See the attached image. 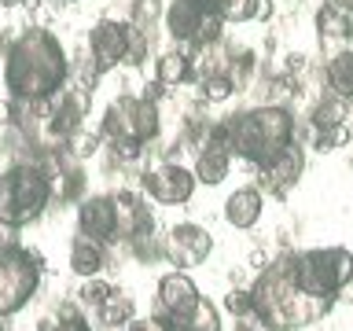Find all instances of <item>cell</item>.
I'll return each mask as SVG.
<instances>
[{
    "instance_id": "1",
    "label": "cell",
    "mask_w": 353,
    "mask_h": 331,
    "mask_svg": "<svg viewBox=\"0 0 353 331\" xmlns=\"http://www.w3.org/2000/svg\"><path fill=\"white\" fill-rule=\"evenodd\" d=\"M4 88L11 99L48 103L70 81V59L63 41L44 26H22L4 41Z\"/></svg>"
},
{
    "instance_id": "2",
    "label": "cell",
    "mask_w": 353,
    "mask_h": 331,
    "mask_svg": "<svg viewBox=\"0 0 353 331\" xmlns=\"http://www.w3.org/2000/svg\"><path fill=\"white\" fill-rule=\"evenodd\" d=\"M206 140L228 148L232 159H243L250 166H269L298 140V129L294 114L283 103H258L239 110V114L210 121Z\"/></svg>"
},
{
    "instance_id": "3",
    "label": "cell",
    "mask_w": 353,
    "mask_h": 331,
    "mask_svg": "<svg viewBox=\"0 0 353 331\" xmlns=\"http://www.w3.org/2000/svg\"><path fill=\"white\" fill-rule=\"evenodd\" d=\"M250 298H254V317H258L269 331L313 328L316 320H324L331 313V305H335L331 298H313L294 283L291 258H287V254L265 261L258 280L250 283Z\"/></svg>"
},
{
    "instance_id": "4",
    "label": "cell",
    "mask_w": 353,
    "mask_h": 331,
    "mask_svg": "<svg viewBox=\"0 0 353 331\" xmlns=\"http://www.w3.org/2000/svg\"><path fill=\"white\" fill-rule=\"evenodd\" d=\"M162 132V110L148 96H118L110 99L99 121V137L110 148L118 162H140L148 143L159 140Z\"/></svg>"
},
{
    "instance_id": "5",
    "label": "cell",
    "mask_w": 353,
    "mask_h": 331,
    "mask_svg": "<svg viewBox=\"0 0 353 331\" xmlns=\"http://www.w3.org/2000/svg\"><path fill=\"white\" fill-rule=\"evenodd\" d=\"M55 199V184L48 170L33 159H19L0 170V228H26L33 225Z\"/></svg>"
},
{
    "instance_id": "6",
    "label": "cell",
    "mask_w": 353,
    "mask_h": 331,
    "mask_svg": "<svg viewBox=\"0 0 353 331\" xmlns=\"http://www.w3.org/2000/svg\"><path fill=\"white\" fill-rule=\"evenodd\" d=\"M291 276L305 294L331 298L346 294L353 287V250L350 247H309V250H287Z\"/></svg>"
},
{
    "instance_id": "7",
    "label": "cell",
    "mask_w": 353,
    "mask_h": 331,
    "mask_svg": "<svg viewBox=\"0 0 353 331\" xmlns=\"http://www.w3.org/2000/svg\"><path fill=\"white\" fill-rule=\"evenodd\" d=\"M44 258L33 247L15 239L0 243V320H11L26 309L41 291Z\"/></svg>"
},
{
    "instance_id": "8",
    "label": "cell",
    "mask_w": 353,
    "mask_h": 331,
    "mask_svg": "<svg viewBox=\"0 0 353 331\" xmlns=\"http://www.w3.org/2000/svg\"><path fill=\"white\" fill-rule=\"evenodd\" d=\"M195 173L188 170V166L165 159V162H154L148 170L140 173V192L151 199V203L159 206H184L192 203L195 195Z\"/></svg>"
},
{
    "instance_id": "9",
    "label": "cell",
    "mask_w": 353,
    "mask_h": 331,
    "mask_svg": "<svg viewBox=\"0 0 353 331\" xmlns=\"http://www.w3.org/2000/svg\"><path fill=\"white\" fill-rule=\"evenodd\" d=\"M132 55V22L129 19H99L88 33V59L96 74H107L114 66L129 63Z\"/></svg>"
},
{
    "instance_id": "10",
    "label": "cell",
    "mask_w": 353,
    "mask_h": 331,
    "mask_svg": "<svg viewBox=\"0 0 353 331\" xmlns=\"http://www.w3.org/2000/svg\"><path fill=\"white\" fill-rule=\"evenodd\" d=\"M210 254H214V236H210L203 225L184 221V225H173L165 232V261H170L173 269L192 272L199 265H206Z\"/></svg>"
},
{
    "instance_id": "11",
    "label": "cell",
    "mask_w": 353,
    "mask_h": 331,
    "mask_svg": "<svg viewBox=\"0 0 353 331\" xmlns=\"http://www.w3.org/2000/svg\"><path fill=\"white\" fill-rule=\"evenodd\" d=\"M199 283L188 276L184 269H170L159 276V287H154V309L151 313L165 317L170 324H176V320H184L192 309L199 305Z\"/></svg>"
},
{
    "instance_id": "12",
    "label": "cell",
    "mask_w": 353,
    "mask_h": 331,
    "mask_svg": "<svg viewBox=\"0 0 353 331\" xmlns=\"http://www.w3.org/2000/svg\"><path fill=\"white\" fill-rule=\"evenodd\" d=\"M214 11L210 0H170V4L162 8V26L165 33L184 44V48H195L199 44V30H203L206 15Z\"/></svg>"
},
{
    "instance_id": "13",
    "label": "cell",
    "mask_w": 353,
    "mask_h": 331,
    "mask_svg": "<svg viewBox=\"0 0 353 331\" xmlns=\"http://www.w3.org/2000/svg\"><path fill=\"white\" fill-rule=\"evenodd\" d=\"M77 232L99 239L103 247L118 243V214H114V195H85L77 203Z\"/></svg>"
},
{
    "instance_id": "14",
    "label": "cell",
    "mask_w": 353,
    "mask_h": 331,
    "mask_svg": "<svg viewBox=\"0 0 353 331\" xmlns=\"http://www.w3.org/2000/svg\"><path fill=\"white\" fill-rule=\"evenodd\" d=\"M302 170H305V151H302V143L294 140L280 159H272L269 166H258V188L265 195L283 199L298 181H302Z\"/></svg>"
},
{
    "instance_id": "15",
    "label": "cell",
    "mask_w": 353,
    "mask_h": 331,
    "mask_svg": "<svg viewBox=\"0 0 353 331\" xmlns=\"http://www.w3.org/2000/svg\"><path fill=\"white\" fill-rule=\"evenodd\" d=\"M110 195H114V214H118V243L114 247L154 232V214H151L143 192H110Z\"/></svg>"
},
{
    "instance_id": "16",
    "label": "cell",
    "mask_w": 353,
    "mask_h": 331,
    "mask_svg": "<svg viewBox=\"0 0 353 331\" xmlns=\"http://www.w3.org/2000/svg\"><path fill=\"white\" fill-rule=\"evenodd\" d=\"M66 265H70L74 276H81V280H88V276H99L110 265V247H103L99 239L85 236V232H74L70 239V254H66Z\"/></svg>"
},
{
    "instance_id": "17",
    "label": "cell",
    "mask_w": 353,
    "mask_h": 331,
    "mask_svg": "<svg viewBox=\"0 0 353 331\" xmlns=\"http://www.w3.org/2000/svg\"><path fill=\"white\" fill-rule=\"evenodd\" d=\"M261 214H265V192L258 184L236 188V192L225 199V221L239 232H250L261 221Z\"/></svg>"
},
{
    "instance_id": "18",
    "label": "cell",
    "mask_w": 353,
    "mask_h": 331,
    "mask_svg": "<svg viewBox=\"0 0 353 331\" xmlns=\"http://www.w3.org/2000/svg\"><path fill=\"white\" fill-rule=\"evenodd\" d=\"M316 37L320 44H346L353 41V8H342L335 0H324V4L316 8Z\"/></svg>"
},
{
    "instance_id": "19",
    "label": "cell",
    "mask_w": 353,
    "mask_h": 331,
    "mask_svg": "<svg viewBox=\"0 0 353 331\" xmlns=\"http://www.w3.org/2000/svg\"><path fill=\"white\" fill-rule=\"evenodd\" d=\"M192 173H195V181H199V184L217 188V184L232 173V151H228V148H221V143H214V140H206L203 148L195 151Z\"/></svg>"
},
{
    "instance_id": "20",
    "label": "cell",
    "mask_w": 353,
    "mask_h": 331,
    "mask_svg": "<svg viewBox=\"0 0 353 331\" xmlns=\"http://www.w3.org/2000/svg\"><path fill=\"white\" fill-rule=\"evenodd\" d=\"M154 81L165 88H181L192 81V52L188 48H165L154 59Z\"/></svg>"
},
{
    "instance_id": "21",
    "label": "cell",
    "mask_w": 353,
    "mask_h": 331,
    "mask_svg": "<svg viewBox=\"0 0 353 331\" xmlns=\"http://www.w3.org/2000/svg\"><path fill=\"white\" fill-rule=\"evenodd\" d=\"M324 81H327V92L331 96H342V99H353V52H335L327 55L324 63Z\"/></svg>"
},
{
    "instance_id": "22",
    "label": "cell",
    "mask_w": 353,
    "mask_h": 331,
    "mask_svg": "<svg viewBox=\"0 0 353 331\" xmlns=\"http://www.w3.org/2000/svg\"><path fill=\"white\" fill-rule=\"evenodd\" d=\"M37 331H96L88 324V313L81 305L74 302V298H66V302L55 309V313H44L37 320Z\"/></svg>"
},
{
    "instance_id": "23",
    "label": "cell",
    "mask_w": 353,
    "mask_h": 331,
    "mask_svg": "<svg viewBox=\"0 0 353 331\" xmlns=\"http://www.w3.org/2000/svg\"><path fill=\"white\" fill-rule=\"evenodd\" d=\"M96 317H99V324L110 328V331H118V328H125L132 317H137V302H132V294L129 291H110L107 294V302L96 309Z\"/></svg>"
},
{
    "instance_id": "24",
    "label": "cell",
    "mask_w": 353,
    "mask_h": 331,
    "mask_svg": "<svg viewBox=\"0 0 353 331\" xmlns=\"http://www.w3.org/2000/svg\"><path fill=\"white\" fill-rule=\"evenodd\" d=\"M346 118H350V99L327 92L316 99L313 114H309V129H339V126H346Z\"/></svg>"
},
{
    "instance_id": "25",
    "label": "cell",
    "mask_w": 353,
    "mask_h": 331,
    "mask_svg": "<svg viewBox=\"0 0 353 331\" xmlns=\"http://www.w3.org/2000/svg\"><path fill=\"white\" fill-rule=\"evenodd\" d=\"M210 4H214V11L221 19H225V26H228V22L243 26V22H254V19L269 15L265 0H210Z\"/></svg>"
},
{
    "instance_id": "26",
    "label": "cell",
    "mask_w": 353,
    "mask_h": 331,
    "mask_svg": "<svg viewBox=\"0 0 353 331\" xmlns=\"http://www.w3.org/2000/svg\"><path fill=\"white\" fill-rule=\"evenodd\" d=\"M173 328L176 331H221V309L210 298H199V305L184 320H176Z\"/></svg>"
},
{
    "instance_id": "27",
    "label": "cell",
    "mask_w": 353,
    "mask_h": 331,
    "mask_svg": "<svg viewBox=\"0 0 353 331\" xmlns=\"http://www.w3.org/2000/svg\"><path fill=\"white\" fill-rule=\"evenodd\" d=\"M110 291H114V287H110L107 280H99V276H88V280H81V287L74 291V302L81 305L85 313H96V309L107 302Z\"/></svg>"
},
{
    "instance_id": "28",
    "label": "cell",
    "mask_w": 353,
    "mask_h": 331,
    "mask_svg": "<svg viewBox=\"0 0 353 331\" xmlns=\"http://www.w3.org/2000/svg\"><path fill=\"white\" fill-rule=\"evenodd\" d=\"M199 85V96L206 99V103H225V99L236 96V81H232L228 74H214V77H203Z\"/></svg>"
},
{
    "instance_id": "29",
    "label": "cell",
    "mask_w": 353,
    "mask_h": 331,
    "mask_svg": "<svg viewBox=\"0 0 353 331\" xmlns=\"http://www.w3.org/2000/svg\"><path fill=\"white\" fill-rule=\"evenodd\" d=\"M228 309L236 320H247V317H254V298H250V291H243V287H232V291L225 294V302H221Z\"/></svg>"
},
{
    "instance_id": "30",
    "label": "cell",
    "mask_w": 353,
    "mask_h": 331,
    "mask_svg": "<svg viewBox=\"0 0 353 331\" xmlns=\"http://www.w3.org/2000/svg\"><path fill=\"white\" fill-rule=\"evenodd\" d=\"M350 140V129L346 126H339V129H313V148L316 151H335V148H342V143Z\"/></svg>"
},
{
    "instance_id": "31",
    "label": "cell",
    "mask_w": 353,
    "mask_h": 331,
    "mask_svg": "<svg viewBox=\"0 0 353 331\" xmlns=\"http://www.w3.org/2000/svg\"><path fill=\"white\" fill-rule=\"evenodd\" d=\"M125 331H173V324L165 317L151 313V317H132L129 324H125Z\"/></svg>"
},
{
    "instance_id": "32",
    "label": "cell",
    "mask_w": 353,
    "mask_h": 331,
    "mask_svg": "<svg viewBox=\"0 0 353 331\" xmlns=\"http://www.w3.org/2000/svg\"><path fill=\"white\" fill-rule=\"evenodd\" d=\"M15 4H26V0H0V8H15Z\"/></svg>"
},
{
    "instance_id": "33",
    "label": "cell",
    "mask_w": 353,
    "mask_h": 331,
    "mask_svg": "<svg viewBox=\"0 0 353 331\" xmlns=\"http://www.w3.org/2000/svg\"><path fill=\"white\" fill-rule=\"evenodd\" d=\"M335 4H342V8H353V0H335Z\"/></svg>"
},
{
    "instance_id": "34",
    "label": "cell",
    "mask_w": 353,
    "mask_h": 331,
    "mask_svg": "<svg viewBox=\"0 0 353 331\" xmlns=\"http://www.w3.org/2000/svg\"><path fill=\"white\" fill-rule=\"evenodd\" d=\"M66 4H74V0H66Z\"/></svg>"
},
{
    "instance_id": "35",
    "label": "cell",
    "mask_w": 353,
    "mask_h": 331,
    "mask_svg": "<svg viewBox=\"0 0 353 331\" xmlns=\"http://www.w3.org/2000/svg\"><path fill=\"white\" fill-rule=\"evenodd\" d=\"M173 331H176V328H173Z\"/></svg>"
}]
</instances>
